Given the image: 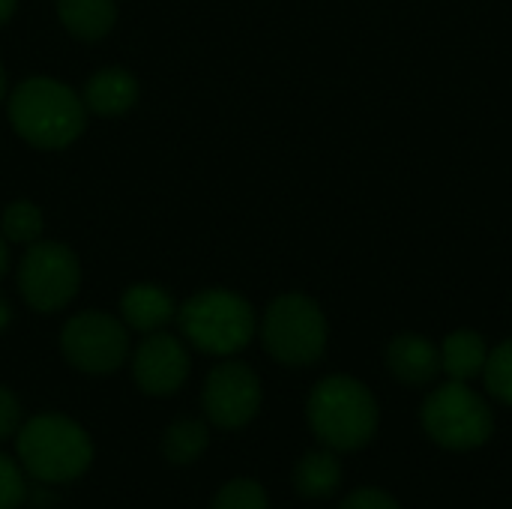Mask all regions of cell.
Instances as JSON below:
<instances>
[{
    "label": "cell",
    "mask_w": 512,
    "mask_h": 509,
    "mask_svg": "<svg viewBox=\"0 0 512 509\" xmlns=\"http://www.w3.org/2000/svg\"><path fill=\"white\" fill-rule=\"evenodd\" d=\"M315 438L336 453H357L378 435L381 411L372 390L351 375H330L315 384L306 402Z\"/></svg>",
    "instance_id": "cell-1"
},
{
    "label": "cell",
    "mask_w": 512,
    "mask_h": 509,
    "mask_svg": "<svg viewBox=\"0 0 512 509\" xmlns=\"http://www.w3.org/2000/svg\"><path fill=\"white\" fill-rule=\"evenodd\" d=\"M12 129L33 147L60 150L69 147L87 123V105L72 87L54 78H27L9 99Z\"/></svg>",
    "instance_id": "cell-2"
},
{
    "label": "cell",
    "mask_w": 512,
    "mask_h": 509,
    "mask_svg": "<svg viewBox=\"0 0 512 509\" xmlns=\"http://www.w3.org/2000/svg\"><path fill=\"white\" fill-rule=\"evenodd\" d=\"M18 459L39 483H72L93 462L90 435L69 417L39 414L18 432Z\"/></svg>",
    "instance_id": "cell-3"
},
{
    "label": "cell",
    "mask_w": 512,
    "mask_h": 509,
    "mask_svg": "<svg viewBox=\"0 0 512 509\" xmlns=\"http://www.w3.org/2000/svg\"><path fill=\"white\" fill-rule=\"evenodd\" d=\"M183 336L204 354L231 357L255 336V309L234 291H201L177 312Z\"/></svg>",
    "instance_id": "cell-4"
},
{
    "label": "cell",
    "mask_w": 512,
    "mask_h": 509,
    "mask_svg": "<svg viewBox=\"0 0 512 509\" xmlns=\"http://www.w3.org/2000/svg\"><path fill=\"white\" fill-rule=\"evenodd\" d=\"M420 423L426 435L450 453L480 450L495 432V414L489 402L474 393L468 381H450L438 387L423 402Z\"/></svg>",
    "instance_id": "cell-5"
},
{
    "label": "cell",
    "mask_w": 512,
    "mask_h": 509,
    "mask_svg": "<svg viewBox=\"0 0 512 509\" xmlns=\"http://www.w3.org/2000/svg\"><path fill=\"white\" fill-rule=\"evenodd\" d=\"M261 339L273 360L285 366H312L327 351V315L306 294H282L267 306Z\"/></svg>",
    "instance_id": "cell-6"
},
{
    "label": "cell",
    "mask_w": 512,
    "mask_h": 509,
    "mask_svg": "<svg viewBox=\"0 0 512 509\" xmlns=\"http://www.w3.org/2000/svg\"><path fill=\"white\" fill-rule=\"evenodd\" d=\"M81 285V267L69 246L36 240L27 246L18 267V288L30 309L57 312L72 303Z\"/></svg>",
    "instance_id": "cell-7"
},
{
    "label": "cell",
    "mask_w": 512,
    "mask_h": 509,
    "mask_svg": "<svg viewBox=\"0 0 512 509\" xmlns=\"http://www.w3.org/2000/svg\"><path fill=\"white\" fill-rule=\"evenodd\" d=\"M60 348L75 369L87 375H108L126 363L129 333L117 318L105 312H81L66 321L60 333Z\"/></svg>",
    "instance_id": "cell-8"
},
{
    "label": "cell",
    "mask_w": 512,
    "mask_h": 509,
    "mask_svg": "<svg viewBox=\"0 0 512 509\" xmlns=\"http://www.w3.org/2000/svg\"><path fill=\"white\" fill-rule=\"evenodd\" d=\"M261 381L246 363H222L204 381V414L219 429H243L261 411Z\"/></svg>",
    "instance_id": "cell-9"
},
{
    "label": "cell",
    "mask_w": 512,
    "mask_h": 509,
    "mask_svg": "<svg viewBox=\"0 0 512 509\" xmlns=\"http://www.w3.org/2000/svg\"><path fill=\"white\" fill-rule=\"evenodd\" d=\"M132 375L147 396H171L186 384L189 354L180 345V339L156 330L138 345L132 360Z\"/></svg>",
    "instance_id": "cell-10"
},
{
    "label": "cell",
    "mask_w": 512,
    "mask_h": 509,
    "mask_svg": "<svg viewBox=\"0 0 512 509\" xmlns=\"http://www.w3.org/2000/svg\"><path fill=\"white\" fill-rule=\"evenodd\" d=\"M384 360H387L390 375L405 387H426L444 372L441 369V348L420 333L393 336Z\"/></svg>",
    "instance_id": "cell-11"
},
{
    "label": "cell",
    "mask_w": 512,
    "mask_h": 509,
    "mask_svg": "<svg viewBox=\"0 0 512 509\" xmlns=\"http://www.w3.org/2000/svg\"><path fill=\"white\" fill-rule=\"evenodd\" d=\"M138 99V78L120 66L111 69H99L96 75H90L87 87H84V105L93 114L102 117H114L123 114L135 105Z\"/></svg>",
    "instance_id": "cell-12"
},
{
    "label": "cell",
    "mask_w": 512,
    "mask_h": 509,
    "mask_svg": "<svg viewBox=\"0 0 512 509\" xmlns=\"http://www.w3.org/2000/svg\"><path fill=\"white\" fill-rule=\"evenodd\" d=\"M120 312L126 327L138 333H156L174 318V300L159 285H132L120 300Z\"/></svg>",
    "instance_id": "cell-13"
},
{
    "label": "cell",
    "mask_w": 512,
    "mask_h": 509,
    "mask_svg": "<svg viewBox=\"0 0 512 509\" xmlns=\"http://www.w3.org/2000/svg\"><path fill=\"white\" fill-rule=\"evenodd\" d=\"M339 486H342V462L330 447L306 453L294 468V489L306 501H324L336 495Z\"/></svg>",
    "instance_id": "cell-14"
},
{
    "label": "cell",
    "mask_w": 512,
    "mask_h": 509,
    "mask_svg": "<svg viewBox=\"0 0 512 509\" xmlns=\"http://www.w3.org/2000/svg\"><path fill=\"white\" fill-rule=\"evenodd\" d=\"M489 360V345L477 330H456L441 345V369L450 381H474L483 375Z\"/></svg>",
    "instance_id": "cell-15"
},
{
    "label": "cell",
    "mask_w": 512,
    "mask_h": 509,
    "mask_svg": "<svg viewBox=\"0 0 512 509\" xmlns=\"http://www.w3.org/2000/svg\"><path fill=\"white\" fill-rule=\"evenodd\" d=\"M57 15L63 27L78 39H102L117 18L114 0H57Z\"/></svg>",
    "instance_id": "cell-16"
},
{
    "label": "cell",
    "mask_w": 512,
    "mask_h": 509,
    "mask_svg": "<svg viewBox=\"0 0 512 509\" xmlns=\"http://www.w3.org/2000/svg\"><path fill=\"white\" fill-rule=\"evenodd\" d=\"M210 444V429L201 420L183 417L177 423H171L162 435V453L168 462L174 465H192L204 456Z\"/></svg>",
    "instance_id": "cell-17"
},
{
    "label": "cell",
    "mask_w": 512,
    "mask_h": 509,
    "mask_svg": "<svg viewBox=\"0 0 512 509\" xmlns=\"http://www.w3.org/2000/svg\"><path fill=\"white\" fill-rule=\"evenodd\" d=\"M3 234L12 243L30 246L42 237V213L30 201H12L3 213Z\"/></svg>",
    "instance_id": "cell-18"
},
{
    "label": "cell",
    "mask_w": 512,
    "mask_h": 509,
    "mask_svg": "<svg viewBox=\"0 0 512 509\" xmlns=\"http://www.w3.org/2000/svg\"><path fill=\"white\" fill-rule=\"evenodd\" d=\"M486 390L512 408V339L501 342L495 351H489L486 369H483Z\"/></svg>",
    "instance_id": "cell-19"
},
{
    "label": "cell",
    "mask_w": 512,
    "mask_h": 509,
    "mask_svg": "<svg viewBox=\"0 0 512 509\" xmlns=\"http://www.w3.org/2000/svg\"><path fill=\"white\" fill-rule=\"evenodd\" d=\"M210 509H270V498L255 480H231Z\"/></svg>",
    "instance_id": "cell-20"
},
{
    "label": "cell",
    "mask_w": 512,
    "mask_h": 509,
    "mask_svg": "<svg viewBox=\"0 0 512 509\" xmlns=\"http://www.w3.org/2000/svg\"><path fill=\"white\" fill-rule=\"evenodd\" d=\"M24 504V477L18 465L0 453V509H18Z\"/></svg>",
    "instance_id": "cell-21"
},
{
    "label": "cell",
    "mask_w": 512,
    "mask_h": 509,
    "mask_svg": "<svg viewBox=\"0 0 512 509\" xmlns=\"http://www.w3.org/2000/svg\"><path fill=\"white\" fill-rule=\"evenodd\" d=\"M339 509H402L399 501L384 492V489H375V486H366V489H354Z\"/></svg>",
    "instance_id": "cell-22"
},
{
    "label": "cell",
    "mask_w": 512,
    "mask_h": 509,
    "mask_svg": "<svg viewBox=\"0 0 512 509\" xmlns=\"http://www.w3.org/2000/svg\"><path fill=\"white\" fill-rule=\"evenodd\" d=\"M18 423H21L18 399H15L6 387H0V441L9 438V435L18 429Z\"/></svg>",
    "instance_id": "cell-23"
},
{
    "label": "cell",
    "mask_w": 512,
    "mask_h": 509,
    "mask_svg": "<svg viewBox=\"0 0 512 509\" xmlns=\"http://www.w3.org/2000/svg\"><path fill=\"white\" fill-rule=\"evenodd\" d=\"M9 321H12V309H9L6 297H0V333L9 327Z\"/></svg>",
    "instance_id": "cell-24"
},
{
    "label": "cell",
    "mask_w": 512,
    "mask_h": 509,
    "mask_svg": "<svg viewBox=\"0 0 512 509\" xmlns=\"http://www.w3.org/2000/svg\"><path fill=\"white\" fill-rule=\"evenodd\" d=\"M15 6H18V0H0V24H6L12 18Z\"/></svg>",
    "instance_id": "cell-25"
},
{
    "label": "cell",
    "mask_w": 512,
    "mask_h": 509,
    "mask_svg": "<svg viewBox=\"0 0 512 509\" xmlns=\"http://www.w3.org/2000/svg\"><path fill=\"white\" fill-rule=\"evenodd\" d=\"M6 267H9V252H6V243H3V237H0V276L6 273Z\"/></svg>",
    "instance_id": "cell-26"
},
{
    "label": "cell",
    "mask_w": 512,
    "mask_h": 509,
    "mask_svg": "<svg viewBox=\"0 0 512 509\" xmlns=\"http://www.w3.org/2000/svg\"><path fill=\"white\" fill-rule=\"evenodd\" d=\"M3 93H6V75H3V66H0V99H3Z\"/></svg>",
    "instance_id": "cell-27"
}]
</instances>
